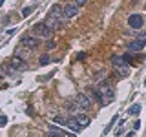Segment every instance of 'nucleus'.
Listing matches in <instances>:
<instances>
[{
	"label": "nucleus",
	"instance_id": "obj_6",
	"mask_svg": "<svg viewBox=\"0 0 146 137\" xmlns=\"http://www.w3.org/2000/svg\"><path fill=\"white\" fill-rule=\"evenodd\" d=\"M13 68H15L17 71H26L27 70V64H26V61L24 59H20V57H13V61L9 62Z\"/></svg>",
	"mask_w": 146,
	"mask_h": 137
},
{
	"label": "nucleus",
	"instance_id": "obj_4",
	"mask_svg": "<svg viewBox=\"0 0 146 137\" xmlns=\"http://www.w3.org/2000/svg\"><path fill=\"white\" fill-rule=\"evenodd\" d=\"M75 104H77V106H80L82 110H88V108L91 106V99L88 97V95H84V93H77Z\"/></svg>",
	"mask_w": 146,
	"mask_h": 137
},
{
	"label": "nucleus",
	"instance_id": "obj_14",
	"mask_svg": "<svg viewBox=\"0 0 146 137\" xmlns=\"http://www.w3.org/2000/svg\"><path fill=\"white\" fill-rule=\"evenodd\" d=\"M33 6H27V7H24V9H22V17H29L31 15V13H33Z\"/></svg>",
	"mask_w": 146,
	"mask_h": 137
},
{
	"label": "nucleus",
	"instance_id": "obj_13",
	"mask_svg": "<svg viewBox=\"0 0 146 137\" xmlns=\"http://www.w3.org/2000/svg\"><path fill=\"white\" fill-rule=\"evenodd\" d=\"M115 70H117V73L121 77H126L128 75V66H121V68H115Z\"/></svg>",
	"mask_w": 146,
	"mask_h": 137
},
{
	"label": "nucleus",
	"instance_id": "obj_20",
	"mask_svg": "<svg viewBox=\"0 0 146 137\" xmlns=\"http://www.w3.org/2000/svg\"><path fill=\"white\" fill-rule=\"evenodd\" d=\"M139 128H141V121H135V122H133V132L139 130Z\"/></svg>",
	"mask_w": 146,
	"mask_h": 137
},
{
	"label": "nucleus",
	"instance_id": "obj_12",
	"mask_svg": "<svg viewBox=\"0 0 146 137\" xmlns=\"http://www.w3.org/2000/svg\"><path fill=\"white\" fill-rule=\"evenodd\" d=\"M139 112H141V104H131V106L128 108V113H130V115H137Z\"/></svg>",
	"mask_w": 146,
	"mask_h": 137
},
{
	"label": "nucleus",
	"instance_id": "obj_5",
	"mask_svg": "<svg viewBox=\"0 0 146 137\" xmlns=\"http://www.w3.org/2000/svg\"><path fill=\"white\" fill-rule=\"evenodd\" d=\"M20 44L26 46V48H36L38 46V40H36V37H31V35H24L20 39Z\"/></svg>",
	"mask_w": 146,
	"mask_h": 137
},
{
	"label": "nucleus",
	"instance_id": "obj_15",
	"mask_svg": "<svg viewBox=\"0 0 146 137\" xmlns=\"http://www.w3.org/2000/svg\"><path fill=\"white\" fill-rule=\"evenodd\" d=\"M115 122H117V115H115V117H113V119H111V122H108V126H106V128H104V134H108V132H110V130H111V126H113V124H115Z\"/></svg>",
	"mask_w": 146,
	"mask_h": 137
},
{
	"label": "nucleus",
	"instance_id": "obj_21",
	"mask_svg": "<svg viewBox=\"0 0 146 137\" xmlns=\"http://www.w3.org/2000/svg\"><path fill=\"white\" fill-rule=\"evenodd\" d=\"M86 2H88V0H75V4H77V6H84Z\"/></svg>",
	"mask_w": 146,
	"mask_h": 137
},
{
	"label": "nucleus",
	"instance_id": "obj_16",
	"mask_svg": "<svg viewBox=\"0 0 146 137\" xmlns=\"http://www.w3.org/2000/svg\"><path fill=\"white\" fill-rule=\"evenodd\" d=\"M48 62H49V57H48V55H42V57L38 59V64H40V66H44V64H48Z\"/></svg>",
	"mask_w": 146,
	"mask_h": 137
},
{
	"label": "nucleus",
	"instance_id": "obj_8",
	"mask_svg": "<svg viewBox=\"0 0 146 137\" xmlns=\"http://www.w3.org/2000/svg\"><path fill=\"white\" fill-rule=\"evenodd\" d=\"M62 11H64V18H71L79 13V9H77V6H73V4H66L62 7Z\"/></svg>",
	"mask_w": 146,
	"mask_h": 137
},
{
	"label": "nucleus",
	"instance_id": "obj_3",
	"mask_svg": "<svg viewBox=\"0 0 146 137\" xmlns=\"http://www.w3.org/2000/svg\"><path fill=\"white\" fill-rule=\"evenodd\" d=\"M143 24H144V18H143V15H139V13L128 17V26H130L131 29H141Z\"/></svg>",
	"mask_w": 146,
	"mask_h": 137
},
{
	"label": "nucleus",
	"instance_id": "obj_10",
	"mask_svg": "<svg viewBox=\"0 0 146 137\" xmlns=\"http://www.w3.org/2000/svg\"><path fill=\"white\" fill-rule=\"evenodd\" d=\"M144 40H141V39H137V40H133V42H130V46H128V49L130 51H141V49L144 48Z\"/></svg>",
	"mask_w": 146,
	"mask_h": 137
},
{
	"label": "nucleus",
	"instance_id": "obj_17",
	"mask_svg": "<svg viewBox=\"0 0 146 137\" xmlns=\"http://www.w3.org/2000/svg\"><path fill=\"white\" fill-rule=\"evenodd\" d=\"M6 124H7V117L6 115H0V128L6 126Z\"/></svg>",
	"mask_w": 146,
	"mask_h": 137
},
{
	"label": "nucleus",
	"instance_id": "obj_19",
	"mask_svg": "<svg viewBox=\"0 0 146 137\" xmlns=\"http://www.w3.org/2000/svg\"><path fill=\"white\" fill-rule=\"evenodd\" d=\"M46 137H64V135H62V134H57V132H49Z\"/></svg>",
	"mask_w": 146,
	"mask_h": 137
},
{
	"label": "nucleus",
	"instance_id": "obj_23",
	"mask_svg": "<svg viewBox=\"0 0 146 137\" xmlns=\"http://www.w3.org/2000/svg\"><path fill=\"white\" fill-rule=\"evenodd\" d=\"M141 40H144V42H146V33H144L143 37H141Z\"/></svg>",
	"mask_w": 146,
	"mask_h": 137
},
{
	"label": "nucleus",
	"instance_id": "obj_18",
	"mask_svg": "<svg viewBox=\"0 0 146 137\" xmlns=\"http://www.w3.org/2000/svg\"><path fill=\"white\" fill-rule=\"evenodd\" d=\"M121 134H122V122H119V128L115 130V137H119Z\"/></svg>",
	"mask_w": 146,
	"mask_h": 137
},
{
	"label": "nucleus",
	"instance_id": "obj_11",
	"mask_svg": "<svg viewBox=\"0 0 146 137\" xmlns=\"http://www.w3.org/2000/svg\"><path fill=\"white\" fill-rule=\"evenodd\" d=\"M46 24H48V26L53 29V27H58V26H60V20H58V18H53V17H48Z\"/></svg>",
	"mask_w": 146,
	"mask_h": 137
},
{
	"label": "nucleus",
	"instance_id": "obj_7",
	"mask_svg": "<svg viewBox=\"0 0 146 137\" xmlns=\"http://www.w3.org/2000/svg\"><path fill=\"white\" fill-rule=\"evenodd\" d=\"M73 117L77 119V122H79L82 128L90 124V119H88V115L84 113V110H79V112H75V113H73Z\"/></svg>",
	"mask_w": 146,
	"mask_h": 137
},
{
	"label": "nucleus",
	"instance_id": "obj_1",
	"mask_svg": "<svg viewBox=\"0 0 146 137\" xmlns=\"http://www.w3.org/2000/svg\"><path fill=\"white\" fill-rule=\"evenodd\" d=\"M97 91H99V102L100 104H110L113 99H115V91H113V88L108 84V82H102Z\"/></svg>",
	"mask_w": 146,
	"mask_h": 137
},
{
	"label": "nucleus",
	"instance_id": "obj_9",
	"mask_svg": "<svg viewBox=\"0 0 146 137\" xmlns=\"http://www.w3.org/2000/svg\"><path fill=\"white\" fill-rule=\"evenodd\" d=\"M48 17H53V18H58V20H60V18L64 17V11H62V7L58 6V4H53L51 6V9H49V15Z\"/></svg>",
	"mask_w": 146,
	"mask_h": 137
},
{
	"label": "nucleus",
	"instance_id": "obj_22",
	"mask_svg": "<svg viewBox=\"0 0 146 137\" xmlns=\"http://www.w3.org/2000/svg\"><path fill=\"white\" fill-rule=\"evenodd\" d=\"M126 137H135V132H128V135Z\"/></svg>",
	"mask_w": 146,
	"mask_h": 137
},
{
	"label": "nucleus",
	"instance_id": "obj_2",
	"mask_svg": "<svg viewBox=\"0 0 146 137\" xmlns=\"http://www.w3.org/2000/svg\"><path fill=\"white\" fill-rule=\"evenodd\" d=\"M31 33H33L35 37H42V39H49L53 33V29L49 27L46 22H38V24L33 26V29H31Z\"/></svg>",
	"mask_w": 146,
	"mask_h": 137
},
{
	"label": "nucleus",
	"instance_id": "obj_24",
	"mask_svg": "<svg viewBox=\"0 0 146 137\" xmlns=\"http://www.w3.org/2000/svg\"><path fill=\"white\" fill-rule=\"evenodd\" d=\"M2 4H4V0H0V6H2Z\"/></svg>",
	"mask_w": 146,
	"mask_h": 137
},
{
	"label": "nucleus",
	"instance_id": "obj_25",
	"mask_svg": "<svg viewBox=\"0 0 146 137\" xmlns=\"http://www.w3.org/2000/svg\"><path fill=\"white\" fill-rule=\"evenodd\" d=\"M144 86H146V80H144Z\"/></svg>",
	"mask_w": 146,
	"mask_h": 137
}]
</instances>
